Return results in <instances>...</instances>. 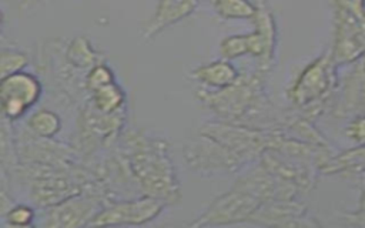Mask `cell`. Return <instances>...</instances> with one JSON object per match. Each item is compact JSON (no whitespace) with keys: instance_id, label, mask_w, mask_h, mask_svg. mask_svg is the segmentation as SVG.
<instances>
[{"instance_id":"6da1fadb","label":"cell","mask_w":365,"mask_h":228,"mask_svg":"<svg viewBox=\"0 0 365 228\" xmlns=\"http://www.w3.org/2000/svg\"><path fill=\"white\" fill-rule=\"evenodd\" d=\"M127 164L144 194L167 205L180 201V184L164 140L134 133L125 140Z\"/></svg>"},{"instance_id":"7a4b0ae2","label":"cell","mask_w":365,"mask_h":228,"mask_svg":"<svg viewBox=\"0 0 365 228\" xmlns=\"http://www.w3.org/2000/svg\"><path fill=\"white\" fill-rule=\"evenodd\" d=\"M338 80V66L331 53H324L298 74L289 88V100L299 114L314 120L329 105Z\"/></svg>"},{"instance_id":"3957f363","label":"cell","mask_w":365,"mask_h":228,"mask_svg":"<svg viewBox=\"0 0 365 228\" xmlns=\"http://www.w3.org/2000/svg\"><path fill=\"white\" fill-rule=\"evenodd\" d=\"M200 133L218 141L247 164L268 150L272 130L262 131L251 125L208 123L201 127Z\"/></svg>"},{"instance_id":"277c9868","label":"cell","mask_w":365,"mask_h":228,"mask_svg":"<svg viewBox=\"0 0 365 228\" xmlns=\"http://www.w3.org/2000/svg\"><path fill=\"white\" fill-rule=\"evenodd\" d=\"M262 76L264 73L257 71L247 78L240 77L235 84L218 88L217 93L205 91L200 97L220 117L237 121L247 115V113L254 108V104L258 103Z\"/></svg>"},{"instance_id":"5b68a950","label":"cell","mask_w":365,"mask_h":228,"mask_svg":"<svg viewBox=\"0 0 365 228\" xmlns=\"http://www.w3.org/2000/svg\"><path fill=\"white\" fill-rule=\"evenodd\" d=\"M261 201L238 188H234L218 195L210 202L205 211L191 222L192 227H215L250 222Z\"/></svg>"},{"instance_id":"8992f818","label":"cell","mask_w":365,"mask_h":228,"mask_svg":"<svg viewBox=\"0 0 365 228\" xmlns=\"http://www.w3.org/2000/svg\"><path fill=\"white\" fill-rule=\"evenodd\" d=\"M184 157L192 171L205 175L227 172L231 174L241 168L244 164L227 147L201 133L197 140H192L190 144H187Z\"/></svg>"},{"instance_id":"52a82bcc","label":"cell","mask_w":365,"mask_h":228,"mask_svg":"<svg viewBox=\"0 0 365 228\" xmlns=\"http://www.w3.org/2000/svg\"><path fill=\"white\" fill-rule=\"evenodd\" d=\"M157 197L144 194L140 198L117 201L104 205L90 221V225H144L155 219L165 208Z\"/></svg>"},{"instance_id":"ba28073f","label":"cell","mask_w":365,"mask_h":228,"mask_svg":"<svg viewBox=\"0 0 365 228\" xmlns=\"http://www.w3.org/2000/svg\"><path fill=\"white\" fill-rule=\"evenodd\" d=\"M43 86L40 80L27 71H19L1 78L0 101L3 115L10 120L23 117L41 97Z\"/></svg>"},{"instance_id":"9c48e42d","label":"cell","mask_w":365,"mask_h":228,"mask_svg":"<svg viewBox=\"0 0 365 228\" xmlns=\"http://www.w3.org/2000/svg\"><path fill=\"white\" fill-rule=\"evenodd\" d=\"M334 16L331 57L338 67L354 64L365 56V20L339 10Z\"/></svg>"},{"instance_id":"30bf717a","label":"cell","mask_w":365,"mask_h":228,"mask_svg":"<svg viewBox=\"0 0 365 228\" xmlns=\"http://www.w3.org/2000/svg\"><path fill=\"white\" fill-rule=\"evenodd\" d=\"M103 207V200L97 194L78 192L50 207L44 225L60 228L88 227L90 221Z\"/></svg>"},{"instance_id":"8fae6325","label":"cell","mask_w":365,"mask_h":228,"mask_svg":"<svg viewBox=\"0 0 365 228\" xmlns=\"http://www.w3.org/2000/svg\"><path fill=\"white\" fill-rule=\"evenodd\" d=\"M234 188L257 197L261 202L274 200H294L297 192H301L294 184L277 177L261 164L241 175L235 181Z\"/></svg>"},{"instance_id":"7c38bea8","label":"cell","mask_w":365,"mask_h":228,"mask_svg":"<svg viewBox=\"0 0 365 228\" xmlns=\"http://www.w3.org/2000/svg\"><path fill=\"white\" fill-rule=\"evenodd\" d=\"M251 224L264 227H315L319 225L304 204L295 200H274L261 202L252 218Z\"/></svg>"},{"instance_id":"4fadbf2b","label":"cell","mask_w":365,"mask_h":228,"mask_svg":"<svg viewBox=\"0 0 365 228\" xmlns=\"http://www.w3.org/2000/svg\"><path fill=\"white\" fill-rule=\"evenodd\" d=\"M31 192L33 201L40 207H53L81 192V185L61 171H46L33 182Z\"/></svg>"},{"instance_id":"5bb4252c","label":"cell","mask_w":365,"mask_h":228,"mask_svg":"<svg viewBox=\"0 0 365 228\" xmlns=\"http://www.w3.org/2000/svg\"><path fill=\"white\" fill-rule=\"evenodd\" d=\"M201 0H158L154 14L143 26L141 34L150 40L170 26L194 13Z\"/></svg>"},{"instance_id":"9a60e30c","label":"cell","mask_w":365,"mask_h":228,"mask_svg":"<svg viewBox=\"0 0 365 228\" xmlns=\"http://www.w3.org/2000/svg\"><path fill=\"white\" fill-rule=\"evenodd\" d=\"M192 77L211 88H225L235 84L240 80L238 70L230 63V60H217L208 64H202L192 71Z\"/></svg>"},{"instance_id":"2e32d148","label":"cell","mask_w":365,"mask_h":228,"mask_svg":"<svg viewBox=\"0 0 365 228\" xmlns=\"http://www.w3.org/2000/svg\"><path fill=\"white\" fill-rule=\"evenodd\" d=\"M321 174L358 175L365 172V145H355L339 154H332L321 167Z\"/></svg>"},{"instance_id":"e0dca14e","label":"cell","mask_w":365,"mask_h":228,"mask_svg":"<svg viewBox=\"0 0 365 228\" xmlns=\"http://www.w3.org/2000/svg\"><path fill=\"white\" fill-rule=\"evenodd\" d=\"M257 4V13L252 19L255 31L261 36L264 46H265V60L262 66V73L269 70L271 63L274 60L275 47H277V24L272 11L268 9V6L259 0Z\"/></svg>"},{"instance_id":"ac0fdd59","label":"cell","mask_w":365,"mask_h":228,"mask_svg":"<svg viewBox=\"0 0 365 228\" xmlns=\"http://www.w3.org/2000/svg\"><path fill=\"white\" fill-rule=\"evenodd\" d=\"M66 58L74 68L90 70L98 63H103V54L98 53L86 36H76L67 46Z\"/></svg>"},{"instance_id":"d6986e66","label":"cell","mask_w":365,"mask_h":228,"mask_svg":"<svg viewBox=\"0 0 365 228\" xmlns=\"http://www.w3.org/2000/svg\"><path fill=\"white\" fill-rule=\"evenodd\" d=\"M91 94V104L101 113L114 114L120 113L125 103V94L123 88L114 81L98 90L90 93Z\"/></svg>"},{"instance_id":"ffe728a7","label":"cell","mask_w":365,"mask_h":228,"mask_svg":"<svg viewBox=\"0 0 365 228\" xmlns=\"http://www.w3.org/2000/svg\"><path fill=\"white\" fill-rule=\"evenodd\" d=\"M27 127L34 135L50 140L54 138L61 130V118L57 115V113L41 108L30 115L27 120Z\"/></svg>"},{"instance_id":"44dd1931","label":"cell","mask_w":365,"mask_h":228,"mask_svg":"<svg viewBox=\"0 0 365 228\" xmlns=\"http://www.w3.org/2000/svg\"><path fill=\"white\" fill-rule=\"evenodd\" d=\"M214 9L227 20H252L257 13V4L251 0H214Z\"/></svg>"},{"instance_id":"7402d4cb","label":"cell","mask_w":365,"mask_h":228,"mask_svg":"<svg viewBox=\"0 0 365 228\" xmlns=\"http://www.w3.org/2000/svg\"><path fill=\"white\" fill-rule=\"evenodd\" d=\"M220 54L225 60H235L242 56L251 54L250 36L247 34H234L221 40Z\"/></svg>"},{"instance_id":"603a6c76","label":"cell","mask_w":365,"mask_h":228,"mask_svg":"<svg viewBox=\"0 0 365 228\" xmlns=\"http://www.w3.org/2000/svg\"><path fill=\"white\" fill-rule=\"evenodd\" d=\"M27 64H29V56L26 53L13 50V48H1V53H0L1 78L14 73L23 71Z\"/></svg>"},{"instance_id":"cb8c5ba5","label":"cell","mask_w":365,"mask_h":228,"mask_svg":"<svg viewBox=\"0 0 365 228\" xmlns=\"http://www.w3.org/2000/svg\"><path fill=\"white\" fill-rule=\"evenodd\" d=\"M115 81V76L113 73V70L103 61L96 64L94 67H91L84 78V87L88 93H93L96 90H98L100 87H104L110 83Z\"/></svg>"},{"instance_id":"d4e9b609","label":"cell","mask_w":365,"mask_h":228,"mask_svg":"<svg viewBox=\"0 0 365 228\" xmlns=\"http://www.w3.org/2000/svg\"><path fill=\"white\" fill-rule=\"evenodd\" d=\"M3 218L9 227H30L34 224L36 211L27 204H14L7 209Z\"/></svg>"},{"instance_id":"484cf974","label":"cell","mask_w":365,"mask_h":228,"mask_svg":"<svg viewBox=\"0 0 365 228\" xmlns=\"http://www.w3.org/2000/svg\"><path fill=\"white\" fill-rule=\"evenodd\" d=\"M345 224L355 225V227H365V180L361 182L359 188V198L358 205L354 211L345 212L341 217Z\"/></svg>"},{"instance_id":"4316f807","label":"cell","mask_w":365,"mask_h":228,"mask_svg":"<svg viewBox=\"0 0 365 228\" xmlns=\"http://www.w3.org/2000/svg\"><path fill=\"white\" fill-rule=\"evenodd\" d=\"M345 134L355 145H365V114L349 118Z\"/></svg>"},{"instance_id":"83f0119b","label":"cell","mask_w":365,"mask_h":228,"mask_svg":"<svg viewBox=\"0 0 365 228\" xmlns=\"http://www.w3.org/2000/svg\"><path fill=\"white\" fill-rule=\"evenodd\" d=\"M334 10H339L365 20V0H332Z\"/></svg>"},{"instance_id":"f1b7e54d","label":"cell","mask_w":365,"mask_h":228,"mask_svg":"<svg viewBox=\"0 0 365 228\" xmlns=\"http://www.w3.org/2000/svg\"><path fill=\"white\" fill-rule=\"evenodd\" d=\"M41 0H21V4H20V9L23 10H27V9H30V7H33V6H36L37 3H40Z\"/></svg>"}]
</instances>
